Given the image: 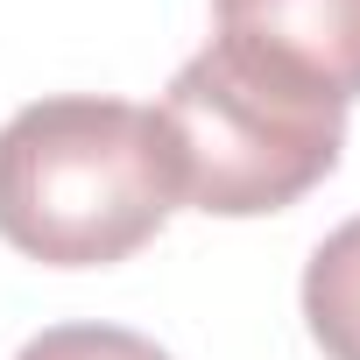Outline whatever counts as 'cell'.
<instances>
[{"label": "cell", "mask_w": 360, "mask_h": 360, "mask_svg": "<svg viewBox=\"0 0 360 360\" xmlns=\"http://www.w3.org/2000/svg\"><path fill=\"white\" fill-rule=\"evenodd\" d=\"M176 212L155 106L64 92L0 127V240L50 269L127 262Z\"/></svg>", "instance_id": "obj_1"}, {"label": "cell", "mask_w": 360, "mask_h": 360, "mask_svg": "<svg viewBox=\"0 0 360 360\" xmlns=\"http://www.w3.org/2000/svg\"><path fill=\"white\" fill-rule=\"evenodd\" d=\"M155 127L169 141L176 205L255 219L297 205L311 184L332 176L346 141V106L311 78L212 36L169 78Z\"/></svg>", "instance_id": "obj_2"}, {"label": "cell", "mask_w": 360, "mask_h": 360, "mask_svg": "<svg viewBox=\"0 0 360 360\" xmlns=\"http://www.w3.org/2000/svg\"><path fill=\"white\" fill-rule=\"evenodd\" d=\"M219 43L255 50L339 106L360 99V0H212Z\"/></svg>", "instance_id": "obj_3"}, {"label": "cell", "mask_w": 360, "mask_h": 360, "mask_svg": "<svg viewBox=\"0 0 360 360\" xmlns=\"http://www.w3.org/2000/svg\"><path fill=\"white\" fill-rule=\"evenodd\" d=\"M304 325L325 360H360V219L332 226L304 262Z\"/></svg>", "instance_id": "obj_4"}, {"label": "cell", "mask_w": 360, "mask_h": 360, "mask_svg": "<svg viewBox=\"0 0 360 360\" xmlns=\"http://www.w3.org/2000/svg\"><path fill=\"white\" fill-rule=\"evenodd\" d=\"M15 360H169V353L127 325H50Z\"/></svg>", "instance_id": "obj_5"}]
</instances>
